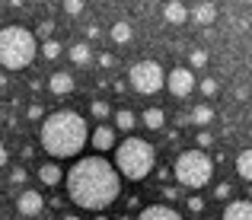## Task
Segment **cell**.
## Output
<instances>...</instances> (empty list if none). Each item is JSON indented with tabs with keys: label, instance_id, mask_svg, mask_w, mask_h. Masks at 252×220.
<instances>
[{
	"label": "cell",
	"instance_id": "cell-1",
	"mask_svg": "<svg viewBox=\"0 0 252 220\" xmlns=\"http://www.w3.org/2000/svg\"><path fill=\"white\" fill-rule=\"evenodd\" d=\"M64 182H67V198L90 214H102L122 195V176L115 163H109L105 157H80L64 176Z\"/></svg>",
	"mask_w": 252,
	"mask_h": 220
},
{
	"label": "cell",
	"instance_id": "cell-2",
	"mask_svg": "<svg viewBox=\"0 0 252 220\" xmlns=\"http://www.w3.org/2000/svg\"><path fill=\"white\" fill-rule=\"evenodd\" d=\"M38 141H42V150L51 153L55 159H70L83 153V147L90 144V125L80 112H51L38 125Z\"/></svg>",
	"mask_w": 252,
	"mask_h": 220
},
{
	"label": "cell",
	"instance_id": "cell-3",
	"mask_svg": "<svg viewBox=\"0 0 252 220\" xmlns=\"http://www.w3.org/2000/svg\"><path fill=\"white\" fill-rule=\"evenodd\" d=\"M112 150H115L118 176L131 179V182H144V179L154 172V166H157V150H154V144L144 141V137L128 134L122 144L112 147Z\"/></svg>",
	"mask_w": 252,
	"mask_h": 220
},
{
	"label": "cell",
	"instance_id": "cell-4",
	"mask_svg": "<svg viewBox=\"0 0 252 220\" xmlns=\"http://www.w3.org/2000/svg\"><path fill=\"white\" fill-rule=\"evenodd\" d=\"M38 55V38L26 26H3L0 29V67L6 70H23L35 61Z\"/></svg>",
	"mask_w": 252,
	"mask_h": 220
},
{
	"label": "cell",
	"instance_id": "cell-5",
	"mask_svg": "<svg viewBox=\"0 0 252 220\" xmlns=\"http://www.w3.org/2000/svg\"><path fill=\"white\" fill-rule=\"evenodd\" d=\"M172 179H176L179 189H185V191H201L204 185L214 179V159H211L201 147L179 150L176 163H172Z\"/></svg>",
	"mask_w": 252,
	"mask_h": 220
},
{
	"label": "cell",
	"instance_id": "cell-6",
	"mask_svg": "<svg viewBox=\"0 0 252 220\" xmlns=\"http://www.w3.org/2000/svg\"><path fill=\"white\" fill-rule=\"evenodd\" d=\"M163 83H166V70H163L157 61H137V64H131L128 86L134 93H141V96H154V93L163 90Z\"/></svg>",
	"mask_w": 252,
	"mask_h": 220
},
{
	"label": "cell",
	"instance_id": "cell-7",
	"mask_svg": "<svg viewBox=\"0 0 252 220\" xmlns=\"http://www.w3.org/2000/svg\"><path fill=\"white\" fill-rule=\"evenodd\" d=\"M163 86H166L176 99H189L191 93H195V73H191L189 67H172L166 73V83Z\"/></svg>",
	"mask_w": 252,
	"mask_h": 220
},
{
	"label": "cell",
	"instance_id": "cell-8",
	"mask_svg": "<svg viewBox=\"0 0 252 220\" xmlns=\"http://www.w3.org/2000/svg\"><path fill=\"white\" fill-rule=\"evenodd\" d=\"M42 211H45V198L38 195L35 189L19 191V198H16V214L19 217H38Z\"/></svg>",
	"mask_w": 252,
	"mask_h": 220
},
{
	"label": "cell",
	"instance_id": "cell-9",
	"mask_svg": "<svg viewBox=\"0 0 252 220\" xmlns=\"http://www.w3.org/2000/svg\"><path fill=\"white\" fill-rule=\"evenodd\" d=\"M115 134H118V131H115V128H109V125L102 122L99 128H93V134H90V144L96 147L99 153H105V150H112V147L118 144V137H115Z\"/></svg>",
	"mask_w": 252,
	"mask_h": 220
},
{
	"label": "cell",
	"instance_id": "cell-10",
	"mask_svg": "<svg viewBox=\"0 0 252 220\" xmlns=\"http://www.w3.org/2000/svg\"><path fill=\"white\" fill-rule=\"evenodd\" d=\"M74 73L70 70H55L48 77V90L55 93V96H67V93H74Z\"/></svg>",
	"mask_w": 252,
	"mask_h": 220
},
{
	"label": "cell",
	"instance_id": "cell-11",
	"mask_svg": "<svg viewBox=\"0 0 252 220\" xmlns=\"http://www.w3.org/2000/svg\"><path fill=\"white\" fill-rule=\"evenodd\" d=\"M189 16L195 19V26H204V29H208V26H214V19H217V6L211 3V0H201Z\"/></svg>",
	"mask_w": 252,
	"mask_h": 220
},
{
	"label": "cell",
	"instance_id": "cell-12",
	"mask_svg": "<svg viewBox=\"0 0 252 220\" xmlns=\"http://www.w3.org/2000/svg\"><path fill=\"white\" fill-rule=\"evenodd\" d=\"M252 217V201L249 198H236L223 208V220H249Z\"/></svg>",
	"mask_w": 252,
	"mask_h": 220
},
{
	"label": "cell",
	"instance_id": "cell-13",
	"mask_svg": "<svg viewBox=\"0 0 252 220\" xmlns=\"http://www.w3.org/2000/svg\"><path fill=\"white\" fill-rule=\"evenodd\" d=\"M163 19H166L169 26H182L185 19H189V10H185L182 0H169V3L163 6Z\"/></svg>",
	"mask_w": 252,
	"mask_h": 220
},
{
	"label": "cell",
	"instance_id": "cell-14",
	"mask_svg": "<svg viewBox=\"0 0 252 220\" xmlns=\"http://www.w3.org/2000/svg\"><path fill=\"white\" fill-rule=\"evenodd\" d=\"M144 220H179V211L169 208V204H150V208L141 211Z\"/></svg>",
	"mask_w": 252,
	"mask_h": 220
},
{
	"label": "cell",
	"instance_id": "cell-15",
	"mask_svg": "<svg viewBox=\"0 0 252 220\" xmlns=\"http://www.w3.org/2000/svg\"><path fill=\"white\" fill-rule=\"evenodd\" d=\"M38 182L48 185V189H55L58 182H64V172L58 169V163H42L38 166Z\"/></svg>",
	"mask_w": 252,
	"mask_h": 220
},
{
	"label": "cell",
	"instance_id": "cell-16",
	"mask_svg": "<svg viewBox=\"0 0 252 220\" xmlns=\"http://www.w3.org/2000/svg\"><path fill=\"white\" fill-rule=\"evenodd\" d=\"M67 55H70V61H74L77 67H86V64L93 61V48H90L86 42H74V45L67 48Z\"/></svg>",
	"mask_w": 252,
	"mask_h": 220
},
{
	"label": "cell",
	"instance_id": "cell-17",
	"mask_svg": "<svg viewBox=\"0 0 252 220\" xmlns=\"http://www.w3.org/2000/svg\"><path fill=\"white\" fill-rule=\"evenodd\" d=\"M141 122H144L147 131H163V128H166V112H163V109H147L141 115Z\"/></svg>",
	"mask_w": 252,
	"mask_h": 220
},
{
	"label": "cell",
	"instance_id": "cell-18",
	"mask_svg": "<svg viewBox=\"0 0 252 220\" xmlns=\"http://www.w3.org/2000/svg\"><path fill=\"white\" fill-rule=\"evenodd\" d=\"M189 122H191V125H198V128H208V125L214 122V109H211L208 102L195 105V109H191V115H189Z\"/></svg>",
	"mask_w": 252,
	"mask_h": 220
},
{
	"label": "cell",
	"instance_id": "cell-19",
	"mask_svg": "<svg viewBox=\"0 0 252 220\" xmlns=\"http://www.w3.org/2000/svg\"><path fill=\"white\" fill-rule=\"evenodd\" d=\"M137 128V115L131 109H118L115 112V131H125V134H131V131Z\"/></svg>",
	"mask_w": 252,
	"mask_h": 220
},
{
	"label": "cell",
	"instance_id": "cell-20",
	"mask_svg": "<svg viewBox=\"0 0 252 220\" xmlns=\"http://www.w3.org/2000/svg\"><path fill=\"white\" fill-rule=\"evenodd\" d=\"M236 176H240L243 182L252 179V150H240V157H236Z\"/></svg>",
	"mask_w": 252,
	"mask_h": 220
},
{
	"label": "cell",
	"instance_id": "cell-21",
	"mask_svg": "<svg viewBox=\"0 0 252 220\" xmlns=\"http://www.w3.org/2000/svg\"><path fill=\"white\" fill-rule=\"evenodd\" d=\"M38 51H42V58H48V61H55V58L64 55V45L58 42V38H42V45H38Z\"/></svg>",
	"mask_w": 252,
	"mask_h": 220
},
{
	"label": "cell",
	"instance_id": "cell-22",
	"mask_svg": "<svg viewBox=\"0 0 252 220\" xmlns=\"http://www.w3.org/2000/svg\"><path fill=\"white\" fill-rule=\"evenodd\" d=\"M131 35H134V29H131V23H115L112 26V42H118V45H128L131 42Z\"/></svg>",
	"mask_w": 252,
	"mask_h": 220
},
{
	"label": "cell",
	"instance_id": "cell-23",
	"mask_svg": "<svg viewBox=\"0 0 252 220\" xmlns=\"http://www.w3.org/2000/svg\"><path fill=\"white\" fill-rule=\"evenodd\" d=\"M90 112H93V118L105 122V118L112 115V105H109V102H102V99H93V102H90Z\"/></svg>",
	"mask_w": 252,
	"mask_h": 220
},
{
	"label": "cell",
	"instance_id": "cell-24",
	"mask_svg": "<svg viewBox=\"0 0 252 220\" xmlns=\"http://www.w3.org/2000/svg\"><path fill=\"white\" fill-rule=\"evenodd\" d=\"M189 61H191V67H204L208 64V51H201V48L189 51Z\"/></svg>",
	"mask_w": 252,
	"mask_h": 220
},
{
	"label": "cell",
	"instance_id": "cell-25",
	"mask_svg": "<svg viewBox=\"0 0 252 220\" xmlns=\"http://www.w3.org/2000/svg\"><path fill=\"white\" fill-rule=\"evenodd\" d=\"M201 93H204V99L217 96V80H214V77H204V80H201Z\"/></svg>",
	"mask_w": 252,
	"mask_h": 220
},
{
	"label": "cell",
	"instance_id": "cell-26",
	"mask_svg": "<svg viewBox=\"0 0 252 220\" xmlns=\"http://www.w3.org/2000/svg\"><path fill=\"white\" fill-rule=\"evenodd\" d=\"M64 13H67V16H80L83 13V0H64Z\"/></svg>",
	"mask_w": 252,
	"mask_h": 220
},
{
	"label": "cell",
	"instance_id": "cell-27",
	"mask_svg": "<svg viewBox=\"0 0 252 220\" xmlns=\"http://www.w3.org/2000/svg\"><path fill=\"white\" fill-rule=\"evenodd\" d=\"M26 118H29V122H42V118H45V109L38 102H32L29 109H26Z\"/></svg>",
	"mask_w": 252,
	"mask_h": 220
},
{
	"label": "cell",
	"instance_id": "cell-28",
	"mask_svg": "<svg viewBox=\"0 0 252 220\" xmlns=\"http://www.w3.org/2000/svg\"><path fill=\"white\" fill-rule=\"evenodd\" d=\"M51 32H55V23H51V19H42V23H38V38H51Z\"/></svg>",
	"mask_w": 252,
	"mask_h": 220
},
{
	"label": "cell",
	"instance_id": "cell-29",
	"mask_svg": "<svg viewBox=\"0 0 252 220\" xmlns=\"http://www.w3.org/2000/svg\"><path fill=\"white\" fill-rule=\"evenodd\" d=\"M195 141H198V147L204 150V147H211V144H214V134H211V131H198V137H195Z\"/></svg>",
	"mask_w": 252,
	"mask_h": 220
},
{
	"label": "cell",
	"instance_id": "cell-30",
	"mask_svg": "<svg viewBox=\"0 0 252 220\" xmlns=\"http://www.w3.org/2000/svg\"><path fill=\"white\" fill-rule=\"evenodd\" d=\"M189 211H191V214H201V211H204V201L198 195H191L189 198Z\"/></svg>",
	"mask_w": 252,
	"mask_h": 220
},
{
	"label": "cell",
	"instance_id": "cell-31",
	"mask_svg": "<svg viewBox=\"0 0 252 220\" xmlns=\"http://www.w3.org/2000/svg\"><path fill=\"white\" fill-rule=\"evenodd\" d=\"M230 191H233V185H230V182H220V185L214 189V195H217V198L223 201V198H230Z\"/></svg>",
	"mask_w": 252,
	"mask_h": 220
},
{
	"label": "cell",
	"instance_id": "cell-32",
	"mask_svg": "<svg viewBox=\"0 0 252 220\" xmlns=\"http://www.w3.org/2000/svg\"><path fill=\"white\" fill-rule=\"evenodd\" d=\"M10 182H13V185H23V182H26V169H23V166H19V169H13Z\"/></svg>",
	"mask_w": 252,
	"mask_h": 220
},
{
	"label": "cell",
	"instance_id": "cell-33",
	"mask_svg": "<svg viewBox=\"0 0 252 220\" xmlns=\"http://www.w3.org/2000/svg\"><path fill=\"white\" fill-rule=\"evenodd\" d=\"M99 64H102V67H115V55L102 51V55H99Z\"/></svg>",
	"mask_w": 252,
	"mask_h": 220
},
{
	"label": "cell",
	"instance_id": "cell-34",
	"mask_svg": "<svg viewBox=\"0 0 252 220\" xmlns=\"http://www.w3.org/2000/svg\"><path fill=\"white\" fill-rule=\"evenodd\" d=\"M6 159H10V150H6V147L0 144V169H3V166H6Z\"/></svg>",
	"mask_w": 252,
	"mask_h": 220
},
{
	"label": "cell",
	"instance_id": "cell-35",
	"mask_svg": "<svg viewBox=\"0 0 252 220\" xmlns=\"http://www.w3.org/2000/svg\"><path fill=\"white\" fill-rule=\"evenodd\" d=\"M10 3H13V6H23V3H26V0H10Z\"/></svg>",
	"mask_w": 252,
	"mask_h": 220
},
{
	"label": "cell",
	"instance_id": "cell-36",
	"mask_svg": "<svg viewBox=\"0 0 252 220\" xmlns=\"http://www.w3.org/2000/svg\"><path fill=\"white\" fill-rule=\"evenodd\" d=\"M0 86H6V77H3V73H0Z\"/></svg>",
	"mask_w": 252,
	"mask_h": 220
}]
</instances>
